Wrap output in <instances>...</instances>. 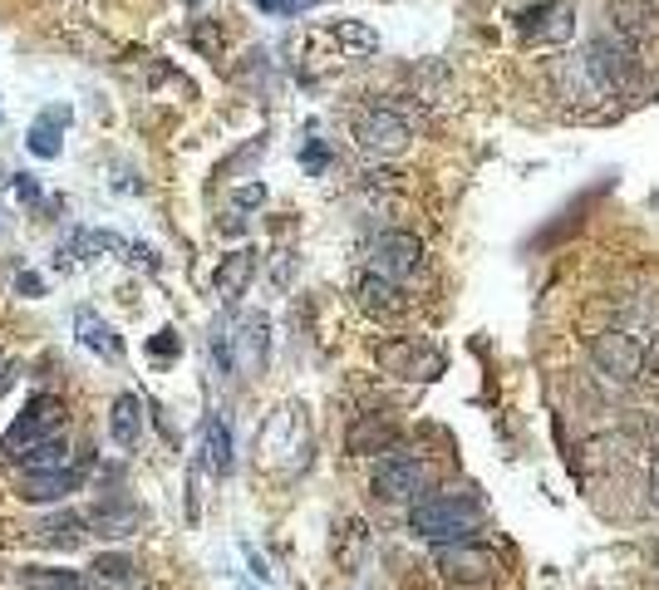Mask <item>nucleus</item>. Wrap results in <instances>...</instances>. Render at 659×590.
Segmentation results:
<instances>
[{
    "label": "nucleus",
    "instance_id": "obj_5",
    "mask_svg": "<svg viewBox=\"0 0 659 590\" xmlns=\"http://www.w3.org/2000/svg\"><path fill=\"white\" fill-rule=\"evenodd\" d=\"M433 571L453 586H487L497 576V556L483 542H449L433 546Z\"/></svg>",
    "mask_w": 659,
    "mask_h": 590
},
{
    "label": "nucleus",
    "instance_id": "obj_17",
    "mask_svg": "<svg viewBox=\"0 0 659 590\" xmlns=\"http://www.w3.org/2000/svg\"><path fill=\"white\" fill-rule=\"evenodd\" d=\"M202 462H207L217 478H227L231 472V428L222 414L207 418V428H202Z\"/></svg>",
    "mask_w": 659,
    "mask_h": 590
},
{
    "label": "nucleus",
    "instance_id": "obj_11",
    "mask_svg": "<svg viewBox=\"0 0 659 590\" xmlns=\"http://www.w3.org/2000/svg\"><path fill=\"white\" fill-rule=\"evenodd\" d=\"M138 522H143V512L133 507L129 498H99L94 502V512H89V532L94 536H133L138 532Z\"/></svg>",
    "mask_w": 659,
    "mask_h": 590
},
{
    "label": "nucleus",
    "instance_id": "obj_33",
    "mask_svg": "<svg viewBox=\"0 0 659 590\" xmlns=\"http://www.w3.org/2000/svg\"><path fill=\"white\" fill-rule=\"evenodd\" d=\"M0 231H6V221H0Z\"/></svg>",
    "mask_w": 659,
    "mask_h": 590
},
{
    "label": "nucleus",
    "instance_id": "obj_25",
    "mask_svg": "<svg viewBox=\"0 0 659 590\" xmlns=\"http://www.w3.org/2000/svg\"><path fill=\"white\" fill-rule=\"evenodd\" d=\"M177 354H183V335H177L173 325L148 340V360H153V364H168V360H177Z\"/></svg>",
    "mask_w": 659,
    "mask_h": 590
},
{
    "label": "nucleus",
    "instance_id": "obj_18",
    "mask_svg": "<svg viewBox=\"0 0 659 590\" xmlns=\"http://www.w3.org/2000/svg\"><path fill=\"white\" fill-rule=\"evenodd\" d=\"M84 526H89V516H79V512H55V516H45V522L35 526V542L69 551V546L84 542Z\"/></svg>",
    "mask_w": 659,
    "mask_h": 590
},
{
    "label": "nucleus",
    "instance_id": "obj_24",
    "mask_svg": "<svg viewBox=\"0 0 659 590\" xmlns=\"http://www.w3.org/2000/svg\"><path fill=\"white\" fill-rule=\"evenodd\" d=\"M94 576L109 586H138V561L123 551H104V556H94Z\"/></svg>",
    "mask_w": 659,
    "mask_h": 590
},
{
    "label": "nucleus",
    "instance_id": "obj_1",
    "mask_svg": "<svg viewBox=\"0 0 659 590\" xmlns=\"http://www.w3.org/2000/svg\"><path fill=\"white\" fill-rule=\"evenodd\" d=\"M477 522H483V498H477V488H443V492H429L423 502L409 507V532L423 536V542H433V546L473 542Z\"/></svg>",
    "mask_w": 659,
    "mask_h": 590
},
{
    "label": "nucleus",
    "instance_id": "obj_27",
    "mask_svg": "<svg viewBox=\"0 0 659 590\" xmlns=\"http://www.w3.org/2000/svg\"><path fill=\"white\" fill-rule=\"evenodd\" d=\"M10 187H15V203H25V207L40 203V183L30 173H15V183H10Z\"/></svg>",
    "mask_w": 659,
    "mask_h": 590
},
{
    "label": "nucleus",
    "instance_id": "obj_6",
    "mask_svg": "<svg viewBox=\"0 0 659 590\" xmlns=\"http://www.w3.org/2000/svg\"><path fill=\"white\" fill-rule=\"evenodd\" d=\"M591 360L605 379H615V384H635V379L645 374V364H650V350L625 330H605V335H595Z\"/></svg>",
    "mask_w": 659,
    "mask_h": 590
},
{
    "label": "nucleus",
    "instance_id": "obj_26",
    "mask_svg": "<svg viewBox=\"0 0 659 590\" xmlns=\"http://www.w3.org/2000/svg\"><path fill=\"white\" fill-rule=\"evenodd\" d=\"M251 6H257L261 15H301V10L321 6V0H251Z\"/></svg>",
    "mask_w": 659,
    "mask_h": 590
},
{
    "label": "nucleus",
    "instance_id": "obj_14",
    "mask_svg": "<svg viewBox=\"0 0 659 590\" xmlns=\"http://www.w3.org/2000/svg\"><path fill=\"white\" fill-rule=\"evenodd\" d=\"M84 488V472L79 468H60V472H30L20 498L25 502H65L69 492Z\"/></svg>",
    "mask_w": 659,
    "mask_h": 590
},
{
    "label": "nucleus",
    "instance_id": "obj_8",
    "mask_svg": "<svg viewBox=\"0 0 659 590\" xmlns=\"http://www.w3.org/2000/svg\"><path fill=\"white\" fill-rule=\"evenodd\" d=\"M423 266V241L409 237V231H385V237L375 241V251H369V271L385 281H409L413 271Z\"/></svg>",
    "mask_w": 659,
    "mask_h": 590
},
{
    "label": "nucleus",
    "instance_id": "obj_31",
    "mask_svg": "<svg viewBox=\"0 0 659 590\" xmlns=\"http://www.w3.org/2000/svg\"><path fill=\"white\" fill-rule=\"evenodd\" d=\"M650 364H655V374H659V340L650 345Z\"/></svg>",
    "mask_w": 659,
    "mask_h": 590
},
{
    "label": "nucleus",
    "instance_id": "obj_12",
    "mask_svg": "<svg viewBox=\"0 0 659 590\" xmlns=\"http://www.w3.org/2000/svg\"><path fill=\"white\" fill-rule=\"evenodd\" d=\"M551 79H557L561 99H571V103H591V99H601V84H595V74H591V65H586V55H581V59L561 55L557 65H551Z\"/></svg>",
    "mask_w": 659,
    "mask_h": 590
},
{
    "label": "nucleus",
    "instance_id": "obj_19",
    "mask_svg": "<svg viewBox=\"0 0 659 590\" xmlns=\"http://www.w3.org/2000/svg\"><path fill=\"white\" fill-rule=\"evenodd\" d=\"M15 581L25 590H84V576L65 571V566H20Z\"/></svg>",
    "mask_w": 659,
    "mask_h": 590
},
{
    "label": "nucleus",
    "instance_id": "obj_21",
    "mask_svg": "<svg viewBox=\"0 0 659 590\" xmlns=\"http://www.w3.org/2000/svg\"><path fill=\"white\" fill-rule=\"evenodd\" d=\"M20 462V472H60V468H74L69 462V442L65 438H50V442H40V448H30L25 458H15Z\"/></svg>",
    "mask_w": 659,
    "mask_h": 590
},
{
    "label": "nucleus",
    "instance_id": "obj_2",
    "mask_svg": "<svg viewBox=\"0 0 659 590\" xmlns=\"http://www.w3.org/2000/svg\"><path fill=\"white\" fill-rule=\"evenodd\" d=\"M60 428H65V404H60L55 394H35L25 408L15 414V424L6 428V438H0V458L15 462L25 458L30 448H40V442L60 438Z\"/></svg>",
    "mask_w": 659,
    "mask_h": 590
},
{
    "label": "nucleus",
    "instance_id": "obj_7",
    "mask_svg": "<svg viewBox=\"0 0 659 590\" xmlns=\"http://www.w3.org/2000/svg\"><path fill=\"white\" fill-rule=\"evenodd\" d=\"M355 143L375 157H395L409 148V119L395 109H385V103H375V109H365L355 119Z\"/></svg>",
    "mask_w": 659,
    "mask_h": 590
},
{
    "label": "nucleus",
    "instance_id": "obj_13",
    "mask_svg": "<svg viewBox=\"0 0 659 590\" xmlns=\"http://www.w3.org/2000/svg\"><path fill=\"white\" fill-rule=\"evenodd\" d=\"M143 424H148L143 398H138V394H119V398H114V408H109V438L119 442L123 452L138 448V438H143Z\"/></svg>",
    "mask_w": 659,
    "mask_h": 590
},
{
    "label": "nucleus",
    "instance_id": "obj_9",
    "mask_svg": "<svg viewBox=\"0 0 659 590\" xmlns=\"http://www.w3.org/2000/svg\"><path fill=\"white\" fill-rule=\"evenodd\" d=\"M251 276H257V247H237V251H227V256L217 261V271H212V291L222 295V305H237L241 295H247Z\"/></svg>",
    "mask_w": 659,
    "mask_h": 590
},
{
    "label": "nucleus",
    "instance_id": "obj_30",
    "mask_svg": "<svg viewBox=\"0 0 659 590\" xmlns=\"http://www.w3.org/2000/svg\"><path fill=\"white\" fill-rule=\"evenodd\" d=\"M650 498H655V507H659V452H655V468H650Z\"/></svg>",
    "mask_w": 659,
    "mask_h": 590
},
{
    "label": "nucleus",
    "instance_id": "obj_22",
    "mask_svg": "<svg viewBox=\"0 0 659 590\" xmlns=\"http://www.w3.org/2000/svg\"><path fill=\"white\" fill-rule=\"evenodd\" d=\"M359 305H365V310H375V315H395L403 301H399L395 281H385V276H375V271H369V276H359Z\"/></svg>",
    "mask_w": 659,
    "mask_h": 590
},
{
    "label": "nucleus",
    "instance_id": "obj_20",
    "mask_svg": "<svg viewBox=\"0 0 659 590\" xmlns=\"http://www.w3.org/2000/svg\"><path fill=\"white\" fill-rule=\"evenodd\" d=\"M399 438V428L389 424V418H379V414H369V418H359L355 428H349V452H379V448H389V442Z\"/></svg>",
    "mask_w": 659,
    "mask_h": 590
},
{
    "label": "nucleus",
    "instance_id": "obj_23",
    "mask_svg": "<svg viewBox=\"0 0 659 590\" xmlns=\"http://www.w3.org/2000/svg\"><path fill=\"white\" fill-rule=\"evenodd\" d=\"M237 340V354H241V369H251V374H261L266 364V320L257 315V320L241 325V335H231Z\"/></svg>",
    "mask_w": 659,
    "mask_h": 590
},
{
    "label": "nucleus",
    "instance_id": "obj_10",
    "mask_svg": "<svg viewBox=\"0 0 659 590\" xmlns=\"http://www.w3.org/2000/svg\"><path fill=\"white\" fill-rule=\"evenodd\" d=\"M74 335H79V345L84 350H94L99 354V360H123V340L119 335H114V325L104 320L99 310H89V305H79V310H74Z\"/></svg>",
    "mask_w": 659,
    "mask_h": 590
},
{
    "label": "nucleus",
    "instance_id": "obj_28",
    "mask_svg": "<svg viewBox=\"0 0 659 590\" xmlns=\"http://www.w3.org/2000/svg\"><path fill=\"white\" fill-rule=\"evenodd\" d=\"M301 163H305V173H321V167L330 163V153H325V143H321V139H311V143H305V153H301Z\"/></svg>",
    "mask_w": 659,
    "mask_h": 590
},
{
    "label": "nucleus",
    "instance_id": "obj_32",
    "mask_svg": "<svg viewBox=\"0 0 659 590\" xmlns=\"http://www.w3.org/2000/svg\"><path fill=\"white\" fill-rule=\"evenodd\" d=\"M655 566H659V542H655Z\"/></svg>",
    "mask_w": 659,
    "mask_h": 590
},
{
    "label": "nucleus",
    "instance_id": "obj_4",
    "mask_svg": "<svg viewBox=\"0 0 659 590\" xmlns=\"http://www.w3.org/2000/svg\"><path fill=\"white\" fill-rule=\"evenodd\" d=\"M375 492L385 502H423L429 498V462L413 452H389L375 462Z\"/></svg>",
    "mask_w": 659,
    "mask_h": 590
},
{
    "label": "nucleus",
    "instance_id": "obj_3",
    "mask_svg": "<svg viewBox=\"0 0 659 590\" xmlns=\"http://www.w3.org/2000/svg\"><path fill=\"white\" fill-rule=\"evenodd\" d=\"M586 65H591V74H595V84H601V94H625L635 79H640L635 50H630V40H625L620 30H615V35L591 40Z\"/></svg>",
    "mask_w": 659,
    "mask_h": 590
},
{
    "label": "nucleus",
    "instance_id": "obj_15",
    "mask_svg": "<svg viewBox=\"0 0 659 590\" xmlns=\"http://www.w3.org/2000/svg\"><path fill=\"white\" fill-rule=\"evenodd\" d=\"M65 123H69V109H45L25 133V148L35 157H60L65 153Z\"/></svg>",
    "mask_w": 659,
    "mask_h": 590
},
{
    "label": "nucleus",
    "instance_id": "obj_29",
    "mask_svg": "<svg viewBox=\"0 0 659 590\" xmlns=\"http://www.w3.org/2000/svg\"><path fill=\"white\" fill-rule=\"evenodd\" d=\"M15 286L25 291V295H45V281H40L35 271H20V276H15Z\"/></svg>",
    "mask_w": 659,
    "mask_h": 590
},
{
    "label": "nucleus",
    "instance_id": "obj_16",
    "mask_svg": "<svg viewBox=\"0 0 659 590\" xmlns=\"http://www.w3.org/2000/svg\"><path fill=\"white\" fill-rule=\"evenodd\" d=\"M379 360L395 369V374H403V379H433V374H439V364H443L439 354H433V350H419V345H389Z\"/></svg>",
    "mask_w": 659,
    "mask_h": 590
}]
</instances>
